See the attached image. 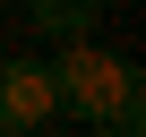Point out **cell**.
I'll return each instance as SVG.
<instances>
[{
	"mask_svg": "<svg viewBox=\"0 0 146 137\" xmlns=\"http://www.w3.org/2000/svg\"><path fill=\"white\" fill-rule=\"evenodd\" d=\"M43 120H60L52 68L43 60H0V137H35Z\"/></svg>",
	"mask_w": 146,
	"mask_h": 137,
	"instance_id": "obj_2",
	"label": "cell"
},
{
	"mask_svg": "<svg viewBox=\"0 0 146 137\" xmlns=\"http://www.w3.org/2000/svg\"><path fill=\"white\" fill-rule=\"evenodd\" d=\"M26 26H43L52 43H69V34H95V0H26Z\"/></svg>",
	"mask_w": 146,
	"mask_h": 137,
	"instance_id": "obj_3",
	"label": "cell"
},
{
	"mask_svg": "<svg viewBox=\"0 0 146 137\" xmlns=\"http://www.w3.org/2000/svg\"><path fill=\"white\" fill-rule=\"evenodd\" d=\"M52 103H60V120H86V128H103V111H112V94H120V77L137 60H120V51H95V34H69L52 60Z\"/></svg>",
	"mask_w": 146,
	"mask_h": 137,
	"instance_id": "obj_1",
	"label": "cell"
},
{
	"mask_svg": "<svg viewBox=\"0 0 146 137\" xmlns=\"http://www.w3.org/2000/svg\"><path fill=\"white\" fill-rule=\"evenodd\" d=\"M103 128H112V137H137V128H146V68H129V77H120V94H112Z\"/></svg>",
	"mask_w": 146,
	"mask_h": 137,
	"instance_id": "obj_4",
	"label": "cell"
}]
</instances>
